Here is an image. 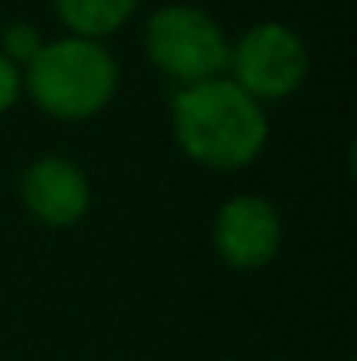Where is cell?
Instances as JSON below:
<instances>
[{"label": "cell", "mask_w": 357, "mask_h": 361, "mask_svg": "<svg viewBox=\"0 0 357 361\" xmlns=\"http://www.w3.org/2000/svg\"><path fill=\"white\" fill-rule=\"evenodd\" d=\"M172 133L179 151L200 169L238 172L263 154L270 120L232 78H211L172 95Z\"/></svg>", "instance_id": "obj_1"}, {"label": "cell", "mask_w": 357, "mask_h": 361, "mask_svg": "<svg viewBox=\"0 0 357 361\" xmlns=\"http://www.w3.org/2000/svg\"><path fill=\"white\" fill-rule=\"evenodd\" d=\"M28 99L53 120L81 123L99 116L119 92V63L99 39H49L21 71Z\"/></svg>", "instance_id": "obj_2"}, {"label": "cell", "mask_w": 357, "mask_h": 361, "mask_svg": "<svg viewBox=\"0 0 357 361\" xmlns=\"http://www.w3.org/2000/svg\"><path fill=\"white\" fill-rule=\"evenodd\" d=\"M232 39L221 21L196 4H165L144 25V53L179 88L225 78Z\"/></svg>", "instance_id": "obj_3"}, {"label": "cell", "mask_w": 357, "mask_h": 361, "mask_svg": "<svg viewBox=\"0 0 357 361\" xmlns=\"http://www.w3.org/2000/svg\"><path fill=\"white\" fill-rule=\"evenodd\" d=\"M308 46L284 21H259L245 28L228 49V71L245 95L259 106L291 99L308 78Z\"/></svg>", "instance_id": "obj_4"}, {"label": "cell", "mask_w": 357, "mask_h": 361, "mask_svg": "<svg viewBox=\"0 0 357 361\" xmlns=\"http://www.w3.org/2000/svg\"><path fill=\"white\" fill-rule=\"evenodd\" d=\"M211 239H214L218 256L228 267H235V270H263L280 252L284 221H280V211L266 197L235 193V197H228L218 207Z\"/></svg>", "instance_id": "obj_5"}, {"label": "cell", "mask_w": 357, "mask_h": 361, "mask_svg": "<svg viewBox=\"0 0 357 361\" xmlns=\"http://www.w3.org/2000/svg\"><path fill=\"white\" fill-rule=\"evenodd\" d=\"M25 211L46 228H74L92 211V183L84 169L63 154L35 158L18 183Z\"/></svg>", "instance_id": "obj_6"}, {"label": "cell", "mask_w": 357, "mask_h": 361, "mask_svg": "<svg viewBox=\"0 0 357 361\" xmlns=\"http://www.w3.org/2000/svg\"><path fill=\"white\" fill-rule=\"evenodd\" d=\"M60 25L81 39H109L133 18L140 0H53Z\"/></svg>", "instance_id": "obj_7"}, {"label": "cell", "mask_w": 357, "mask_h": 361, "mask_svg": "<svg viewBox=\"0 0 357 361\" xmlns=\"http://www.w3.org/2000/svg\"><path fill=\"white\" fill-rule=\"evenodd\" d=\"M42 46H46V39H42V32L32 21H11L0 32V56H7L18 71H25Z\"/></svg>", "instance_id": "obj_8"}, {"label": "cell", "mask_w": 357, "mask_h": 361, "mask_svg": "<svg viewBox=\"0 0 357 361\" xmlns=\"http://www.w3.org/2000/svg\"><path fill=\"white\" fill-rule=\"evenodd\" d=\"M21 92H25V85H21V71H18L7 56H0V116L11 113V109L18 106Z\"/></svg>", "instance_id": "obj_9"}]
</instances>
